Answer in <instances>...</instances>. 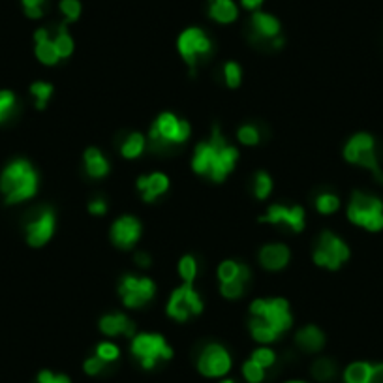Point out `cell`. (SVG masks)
<instances>
[{"instance_id": "3957f363", "label": "cell", "mask_w": 383, "mask_h": 383, "mask_svg": "<svg viewBox=\"0 0 383 383\" xmlns=\"http://www.w3.org/2000/svg\"><path fill=\"white\" fill-rule=\"evenodd\" d=\"M192 128L188 121H183L173 113H160L148 130V143L156 153H165L169 148L180 147L188 141Z\"/></svg>"}, {"instance_id": "f1b7e54d", "label": "cell", "mask_w": 383, "mask_h": 383, "mask_svg": "<svg viewBox=\"0 0 383 383\" xmlns=\"http://www.w3.org/2000/svg\"><path fill=\"white\" fill-rule=\"evenodd\" d=\"M53 44H55L56 51H58V55H61V58H68V56L73 53V40L72 36L68 34V26L66 23H62L61 26H58V32L55 34V38H53Z\"/></svg>"}, {"instance_id": "1f68e13d", "label": "cell", "mask_w": 383, "mask_h": 383, "mask_svg": "<svg viewBox=\"0 0 383 383\" xmlns=\"http://www.w3.org/2000/svg\"><path fill=\"white\" fill-rule=\"evenodd\" d=\"M31 94L36 100V108L44 109L53 96V85L47 81H36L31 85Z\"/></svg>"}, {"instance_id": "ffe728a7", "label": "cell", "mask_w": 383, "mask_h": 383, "mask_svg": "<svg viewBox=\"0 0 383 383\" xmlns=\"http://www.w3.org/2000/svg\"><path fill=\"white\" fill-rule=\"evenodd\" d=\"M34 41H36V47H34V55H36L38 61L46 66H55L56 62L61 61V55L56 51L55 44H53V38L49 36V31L47 29H38L34 32Z\"/></svg>"}, {"instance_id": "7c38bea8", "label": "cell", "mask_w": 383, "mask_h": 383, "mask_svg": "<svg viewBox=\"0 0 383 383\" xmlns=\"http://www.w3.org/2000/svg\"><path fill=\"white\" fill-rule=\"evenodd\" d=\"M55 222L56 220L53 209L46 207V209L36 210L25 224V235L29 246L41 248L44 245H47L51 240L53 233H55Z\"/></svg>"}, {"instance_id": "ee69618b", "label": "cell", "mask_w": 383, "mask_h": 383, "mask_svg": "<svg viewBox=\"0 0 383 383\" xmlns=\"http://www.w3.org/2000/svg\"><path fill=\"white\" fill-rule=\"evenodd\" d=\"M38 383H72L62 374H53L51 370H41L38 374Z\"/></svg>"}, {"instance_id": "e0dca14e", "label": "cell", "mask_w": 383, "mask_h": 383, "mask_svg": "<svg viewBox=\"0 0 383 383\" xmlns=\"http://www.w3.org/2000/svg\"><path fill=\"white\" fill-rule=\"evenodd\" d=\"M138 190L143 201L147 203H153L160 198V195H164L165 192L169 190V179L165 173H150V175H143V177H139L138 179Z\"/></svg>"}, {"instance_id": "ba28073f", "label": "cell", "mask_w": 383, "mask_h": 383, "mask_svg": "<svg viewBox=\"0 0 383 383\" xmlns=\"http://www.w3.org/2000/svg\"><path fill=\"white\" fill-rule=\"evenodd\" d=\"M312 260L322 269L338 271L349 260V246L331 231H323L322 237L317 239Z\"/></svg>"}, {"instance_id": "5bb4252c", "label": "cell", "mask_w": 383, "mask_h": 383, "mask_svg": "<svg viewBox=\"0 0 383 383\" xmlns=\"http://www.w3.org/2000/svg\"><path fill=\"white\" fill-rule=\"evenodd\" d=\"M280 21L265 11H255L250 19L252 41L255 44H271L272 47H280Z\"/></svg>"}, {"instance_id": "f35d334b", "label": "cell", "mask_w": 383, "mask_h": 383, "mask_svg": "<svg viewBox=\"0 0 383 383\" xmlns=\"http://www.w3.org/2000/svg\"><path fill=\"white\" fill-rule=\"evenodd\" d=\"M252 361L260 364L261 368H271L276 363V353L269 347H257L254 353H252Z\"/></svg>"}, {"instance_id": "2e32d148", "label": "cell", "mask_w": 383, "mask_h": 383, "mask_svg": "<svg viewBox=\"0 0 383 383\" xmlns=\"http://www.w3.org/2000/svg\"><path fill=\"white\" fill-rule=\"evenodd\" d=\"M260 222L272 225H284L290 228L295 233H301L305 230V209L295 207H284V205H271L265 216H261Z\"/></svg>"}, {"instance_id": "8d00e7d4", "label": "cell", "mask_w": 383, "mask_h": 383, "mask_svg": "<svg viewBox=\"0 0 383 383\" xmlns=\"http://www.w3.org/2000/svg\"><path fill=\"white\" fill-rule=\"evenodd\" d=\"M224 79H225V85H228L230 88L239 87L240 81H242V70H240V64H237V62H233V61L225 62Z\"/></svg>"}, {"instance_id": "681fc988", "label": "cell", "mask_w": 383, "mask_h": 383, "mask_svg": "<svg viewBox=\"0 0 383 383\" xmlns=\"http://www.w3.org/2000/svg\"><path fill=\"white\" fill-rule=\"evenodd\" d=\"M220 383H235L233 379H224V382H220Z\"/></svg>"}, {"instance_id": "74e56055", "label": "cell", "mask_w": 383, "mask_h": 383, "mask_svg": "<svg viewBox=\"0 0 383 383\" xmlns=\"http://www.w3.org/2000/svg\"><path fill=\"white\" fill-rule=\"evenodd\" d=\"M242 376L248 383H261L265 379V368H261L260 364L254 363V361H246L242 364Z\"/></svg>"}, {"instance_id": "f546056e", "label": "cell", "mask_w": 383, "mask_h": 383, "mask_svg": "<svg viewBox=\"0 0 383 383\" xmlns=\"http://www.w3.org/2000/svg\"><path fill=\"white\" fill-rule=\"evenodd\" d=\"M17 111V96L11 91H0V124L8 123Z\"/></svg>"}, {"instance_id": "cb8c5ba5", "label": "cell", "mask_w": 383, "mask_h": 383, "mask_svg": "<svg viewBox=\"0 0 383 383\" xmlns=\"http://www.w3.org/2000/svg\"><path fill=\"white\" fill-rule=\"evenodd\" d=\"M216 276H218V282H231V280H242L248 282L250 280V269L239 261L233 260H225L222 261L216 269Z\"/></svg>"}, {"instance_id": "d4e9b609", "label": "cell", "mask_w": 383, "mask_h": 383, "mask_svg": "<svg viewBox=\"0 0 383 383\" xmlns=\"http://www.w3.org/2000/svg\"><path fill=\"white\" fill-rule=\"evenodd\" d=\"M145 143H147V139L141 132H132L128 133L126 139L121 145V154H123V158L126 160H133L141 156L145 150Z\"/></svg>"}, {"instance_id": "4316f807", "label": "cell", "mask_w": 383, "mask_h": 383, "mask_svg": "<svg viewBox=\"0 0 383 383\" xmlns=\"http://www.w3.org/2000/svg\"><path fill=\"white\" fill-rule=\"evenodd\" d=\"M374 364L364 363V361H357L352 363L344 370V383H367L370 379Z\"/></svg>"}, {"instance_id": "277c9868", "label": "cell", "mask_w": 383, "mask_h": 383, "mask_svg": "<svg viewBox=\"0 0 383 383\" xmlns=\"http://www.w3.org/2000/svg\"><path fill=\"white\" fill-rule=\"evenodd\" d=\"M344 158L352 165L368 169L376 183L383 184V169L379 165L378 148H376V139L367 132H359L349 138V141L344 147Z\"/></svg>"}, {"instance_id": "9c48e42d", "label": "cell", "mask_w": 383, "mask_h": 383, "mask_svg": "<svg viewBox=\"0 0 383 383\" xmlns=\"http://www.w3.org/2000/svg\"><path fill=\"white\" fill-rule=\"evenodd\" d=\"M177 47H179L183 61L188 64L192 72H195L198 66L205 58H209L210 51H213L210 38L201 31L200 26H190V29L180 32L179 40H177Z\"/></svg>"}, {"instance_id": "6da1fadb", "label": "cell", "mask_w": 383, "mask_h": 383, "mask_svg": "<svg viewBox=\"0 0 383 383\" xmlns=\"http://www.w3.org/2000/svg\"><path fill=\"white\" fill-rule=\"evenodd\" d=\"M237 160H239V150L231 147L215 126L209 141H203L195 147L192 169L198 175H205L215 183H222L235 169Z\"/></svg>"}, {"instance_id": "d590c367", "label": "cell", "mask_w": 383, "mask_h": 383, "mask_svg": "<svg viewBox=\"0 0 383 383\" xmlns=\"http://www.w3.org/2000/svg\"><path fill=\"white\" fill-rule=\"evenodd\" d=\"M237 138H239V143L245 145V147H255L260 143V130L255 124H245V126L239 128L237 132Z\"/></svg>"}, {"instance_id": "8992f818", "label": "cell", "mask_w": 383, "mask_h": 383, "mask_svg": "<svg viewBox=\"0 0 383 383\" xmlns=\"http://www.w3.org/2000/svg\"><path fill=\"white\" fill-rule=\"evenodd\" d=\"M132 355L138 359L145 370H153L160 361H169L173 357V349L165 342V338L156 332H141L132 340Z\"/></svg>"}, {"instance_id": "d6a6232c", "label": "cell", "mask_w": 383, "mask_h": 383, "mask_svg": "<svg viewBox=\"0 0 383 383\" xmlns=\"http://www.w3.org/2000/svg\"><path fill=\"white\" fill-rule=\"evenodd\" d=\"M272 192V179L271 175L265 171H257L254 177V194L260 201L267 200Z\"/></svg>"}, {"instance_id": "c3c4849f", "label": "cell", "mask_w": 383, "mask_h": 383, "mask_svg": "<svg viewBox=\"0 0 383 383\" xmlns=\"http://www.w3.org/2000/svg\"><path fill=\"white\" fill-rule=\"evenodd\" d=\"M240 4L245 6L246 10H257L263 4V0H240Z\"/></svg>"}, {"instance_id": "836d02e7", "label": "cell", "mask_w": 383, "mask_h": 383, "mask_svg": "<svg viewBox=\"0 0 383 383\" xmlns=\"http://www.w3.org/2000/svg\"><path fill=\"white\" fill-rule=\"evenodd\" d=\"M316 209L317 213H322V215H332V213H337L340 209V198L335 194H320L316 198Z\"/></svg>"}, {"instance_id": "52a82bcc", "label": "cell", "mask_w": 383, "mask_h": 383, "mask_svg": "<svg viewBox=\"0 0 383 383\" xmlns=\"http://www.w3.org/2000/svg\"><path fill=\"white\" fill-rule=\"evenodd\" d=\"M250 316L267 323V325L275 329L280 337L287 329L292 327L293 323L290 305H287L286 299H282V297H275V299H255L250 305Z\"/></svg>"}, {"instance_id": "603a6c76", "label": "cell", "mask_w": 383, "mask_h": 383, "mask_svg": "<svg viewBox=\"0 0 383 383\" xmlns=\"http://www.w3.org/2000/svg\"><path fill=\"white\" fill-rule=\"evenodd\" d=\"M209 16L216 23L230 25L239 17V10L233 0H209Z\"/></svg>"}, {"instance_id": "ab89813d", "label": "cell", "mask_w": 383, "mask_h": 383, "mask_svg": "<svg viewBox=\"0 0 383 383\" xmlns=\"http://www.w3.org/2000/svg\"><path fill=\"white\" fill-rule=\"evenodd\" d=\"M96 355L102 361H106V363H115L118 357H121V349H118L115 344L111 342H102V344H98L96 346Z\"/></svg>"}, {"instance_id": "e575fe53", "label": "cell", "mask_w": 383, "mask_h": 383, "mask_svg": "<svg viewBox=\"0 0 383 383\" xmlns=\"http://www.w3.org/2000/svg\"><path fill=\"white\" fill-rule=\"evenodd\" d=\"M246 290V282L242 280H231V282H222L220 284V293L225 299H230V301H235V299H240V297L245 295Z\"/></svg>"}, {"instance_id": "44dd1931", "label": "cell", "mask_w": 383, "mask_h": 383, "mask_svg": "<svg viewBox=\"0 0 383 383\" xmlns=\"http://www.w3.org/2000/svg\"><path fill=\"white\" fill-rule=\"evenodd\" d=\"M295 344L301 347L302 352L316 353L325 346V335H323L322 329L316 327V325H307V327L297 331Z\"/></svg>"}, {"instance_id": "7dc6e473", "label": "cell", "mask_w": 383, "mask_h": 383, "mask_svg": "<svg viewBox=\"0 0 383 383\" xmlns=\"http://www.w3.org/2000/svg\"><path fill=\"white\" fill-rule=\"evenodd\" d=\"M367 383H383V363L374 364L372 374H370V379Z\"/></svg>"}, {"instance_id": "f6af8a7d", "label": "cell", "mask_w": 383, "mask_h": 383, "mask_svg": "<svg viewBox=\"0 0 383 383\" xmlns=\"http://www.w3.org/2000/svg\"><path fill=\"white\" fill-rule=\"evenodd\" d=\"M106 210H108V203H106V200H102V198H96V200H92L91 203H88V213L94 216H102L106 215Z\"/></svg>"}, {"instance_id": "484cf974", "label": "cell", "mask_w": 383, "mask_h": 383, "mask_svg": "<svg viewBox=\"0 0 383 383\" xmlns=\"http://www.w3.org/2000/svg\"><path fill=\"white\" fill-rule=\"evenodd\" d=\"M310 374H312V378L320 383L332 382V379H335V376H337V364H335V361H332V359L320 357V359H316L314 363H312Z\"/></svg>"}, {"instance_id": "7a4b0ae2", "label": "cell", "mask_w": 383, "mask_h": 383, "mask_svg": "<svg viewBox=\"0 0 383 383\" xmlns=\"http://www.w3.org/2000/svg\"><path fill=\"white\" fill-rule=\"evenodd\" d=\"M0 192L6 205H17L34 198L38 192V173L26 160H14L0 175Z\"/></svg>"}, {"instance_id": "9a60e30c", "label": "cell", "mask_w": 383, "mask_h": 383, "mask_svg": "<svg viewBox=\"0 0 383 383\" xmlns=\"http://www.w3.org/2000/svg\"><path fill=\"white\" fill-rule=\"evenodd\" d=\"M141 222L136 216H121L113 222L109 237L111 242L121 250H132L133 246L138 245L139 237H141Z\"/></svg>"}, {"instance_id": "5b68a950", "label": "cell", "mask_w": 383, "mask_h": 383, "mask_svg": "<svg viewBox=\"0 0 383 383\" xmlns=\"http://www.w3.org/2000/svg\"><path fill=\"white\" fill-rule=\"evenodd\" d=\"M346 215L353 225H359L363 230L372 233L383 230V201L376 195L353 192Z\"/></svg>"}, {"instance_id": "ac0fdd59", "label": "cell", "mask_w": 383, "mask_h": 383, "mask_svg": "<svg viewBox=\"0 0 383 383\" xmlns=\"http://www.w3.org/2000/svg\"><path fill=\"white\" fill-rule=\"evenodd\" d=\"M290 248L282 242H272V245L263 246L260 250V263L267 271H282L290 263Z\"/></svg>"}, {"instance_id": "b9f144b4", "label": "cell", "mask_w": 383, "mask_h": 383, "mask_svg": "<svg viewBox=\"0 0 383 383\" xmlns=\"http://www.w3.org/2000/svg\"><path fill=\"white\" fill-rule=\"evenodd\" d=\"M61 11L66 17V23L77 21L81 16V2L79 0H61Z\"/></svg>"}, {"instance_id": "4fadbf2b", "label": "cell", "mask_w": 383, "mask_h": 383, "mask_svg": "<svg viewBox=\"0 0 383 383\" xmlns=\"http://www.w3.org/2000/svg\"><path fill=\"white\" fill-rule=\"evenodd\" d=\"M231 357L220 344H209L198 357V370L207 378H222L230 372Z\"/></svg>"}, {"instance_id": "83f0119b", "label": "cell", "mask_w": 383, "mask_h": 383, "mask_svg": "<svg viewBox=\"0 0 383 383\" xmlns=\"http://www.w3.org/2000/svg\"><path fill=\"white\" fill-rule=\"evenodd\" d=\"M250 332L252 338L260 344H272L280 338V335H278L275 329L269 327V325L261 322V320H255V317L250 320Z\"/></svg>"}, {"instance_id": "30bf717a", "label": "cell", "mask_w": 383, "mask_h": 383, "mask_svg": "<svg viewBox=\"0 0 383 383\" xmlns=\"http://www.w3.org/2000/svg\"><path fill=\"white\" fill-rule=\"evenodd\" d=\"M165 310L175 322H188L190 317L200 316L203 312V301L194 290V284H183L171 293Z\"/></svg>"}, {"instance_id": "7402d4cb", "label": "cell", "mask_w": 383, "mask_h": 383, "mask_svg": "<svg viewBox=\"0 0 383 383\" xmlns=\"http://www.w3.org/2000/svg\"><path fill=\"white\" fill-rule=\"evenodd\" d=\"M83 162L87 169L88 177L92 179H103L109 173V162L98 147H88L83 154Z\"/></svg>"}, {"instance_id": "60d3db41", "label": "cell", "mask_w": 383, "mask_h": 383, "mask_svg": "<svg viewBox=\"0 0 383 383\" xmlns=\"http://www.w3.org/2000/svg\"><path fill=\"white\" fill-rule=\"evenodd\" d=\"M46 2L47 0H21L26 17H31V19H40V17L44 16V11H46Z\"/></svg>"}, {"instance_id": "bcb514c9", "label": "cell", "mask_w": 383, "mask_h": 383, "mask_svg": "<svg viewBox=\"0 0 383 383\" xmlns=\"http://www.w3.org/2000/svg\"><path fill=\"white\" fill-rule=\"evenodd\" d=\"M133 261H136V265L141 267V269H147V267H150V255H148L147 252H136V255H133Z\"/></svg>"}, {"instance_id": "4dcf8cb0", "label": "cell", "mask_w": 383, "mask_h": 383, "mask_svg": "<svg viewBox=\"0 0 383 383\" xmlns=\"http://www.w3.org/2000/svg\"><path fill=\"white\" fill-rule=\"evenodd\" d=\"M179 275L183 278V284H194L198 276V261L192 254H186L179 261Z\"/></svg>"}, {"instance_id": "7bdbcfd3", "label": "cell", "mask_w": 383, "mask_h": 383, "mask_svg": "<svg viewBox=\"0 0 383 383\" xmlns=\"http://www.w3.org/2000/svg\"><path fill=\"white\" fill-rule=\"evenodd\" d=\"M108 367H109V363H106V361H102V359L98 357V355H94V357H91L85 361V364H83V370H85L88 376H98V374H102Z\"/></svg>"}, {"instance_id": "8fae6325", "label": "cell", "mask_w": 383, "mask_h": 383, "mask_svg": "<svg viewBox=\"0 0 383 383\" xmlns=\"http://www.w3.org/2000/svg\"><path fill=\"white\" fill-rule=\"evenodd\" d=\"M118 295L126 308H143L156 295V284L150 278L126 275L118 284Z\"/></svg>"}, {"instance_id": "f907efd6", "label": "cell", "mask_w": 383, "mask_h": 383, "mask_svg": "<svg viewBox=\"0 0 383 383\" xmlns=\"http://www.w3.org/2000/svg\"><path fill=\"white\" fill-rule=\"evenodd\" d=\"M286 383H307V382H286Z\"/></svg>"}, {"instance_id": "d6986e66", "label": "cell", "mask_w": 383, "mask_h": 383, "mask_svg": "<svg viewBox=\"0 0 383 383\" xmlns=\"http://www.w3.org/2000/svg\"><path fill=\"white\" fill-rule=\"evenodd\" d=\"M100 331L108 337H132L136 325L126 314H108L100 320Z\"/></svg>"}]
</instances>
